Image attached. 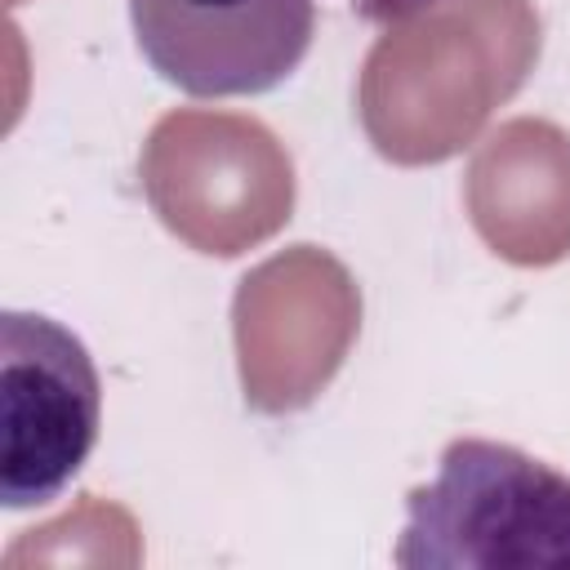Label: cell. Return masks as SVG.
<instances>
[{"mask_svg":"<svg viewBox=\"0 0 570 570\" xmlns=\"http://www.w3.org/2000/svg\"><path fill=\"white\" fill-rule=\"evenodd\" d=\"M405 570H561L570 566V476L481 436L441 450L436 476L405 494L392 548Z\"/></svg>","mask_w":570,"mask_h":570,"instance_id":"1","label":"cell"},{"mask_svg":"<svg viewBox=\"0 0 570 570\" xmlns=\"http://www.w3.org/2000/svg\"><path fill=\"white\" fill-rule=\"evenodd\" d=\"M102 423V383L89 347L53 316H0V503H53L85 468Z\"/></svg>","mask_w":570,"mask_h":570,"instance_id":"2","label":"cell"},{"mask_svg":"<svg viewBox=\"0 0 570 570\" xmlns=\"http://www.w3.org/2000/svg\"><path fill=\"white\" fill-rule=\"evenodd\" d=\"M147 67L187 98L285 85L312 49L316 0H129Z\"/></svg>","mask_w":570,"mask_h":570,"instance_id":"3","label":"cell"},{"mask_svg":"<svg viewBox=\"0 0 570 570\" xmlns=\"http://www.w3.org/2000/svg\"><path fill=\"white\" fill-rule=\"evenodd\" d=\"M347 13H356L361 22H374V27H396V22H410L419 13H432L441 9L445 0H338Z\"/></svg>","mask_w":570,"mask_h":570,"instance_id":"4","label":"cell"}]
</instances>
